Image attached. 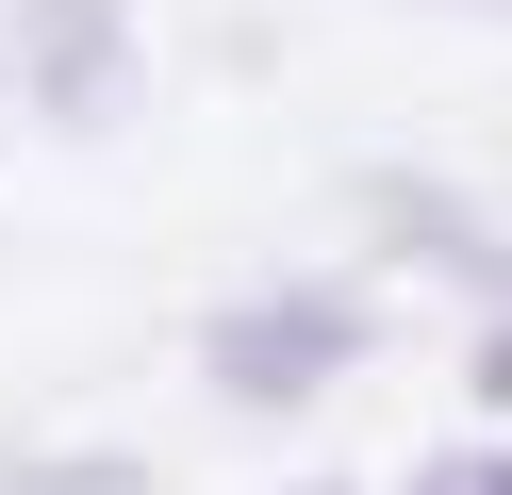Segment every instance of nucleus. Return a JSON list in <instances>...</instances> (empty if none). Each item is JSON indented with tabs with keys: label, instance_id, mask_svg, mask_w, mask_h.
Segmentation results:
<instances>
[{
	"label": "nucleus",
	"instance_id": "obj_1",
	"mask_svg": "<svg viewBox=\"0 0 512 495\" xmlns=\"http://www.w3.org/2000/svg\"><path fill=\"white\" fill-rule=\"evenodd\" d=\"M17 83H34V116L100 132L133 99V0H17Z\"/></svg>",
	"mask_w": 512,
	"mask_h": 495
},
{
	"label": "nucleus",
	"instance_id": "obj_2",
	"mask_svg": "<svg viewBox=\"0 0 512 495\" xmlns=\"http://www.w3.org/2000/svg\"><path fill=\"white\" fill-rule=\"evenodd\" d=\"M199 363H215L232 396H265V413H281V396H314L331 363H364V314H347V297H248V314H215Z\"/></svg>",
	"mask_w": 512,
	"mask_h": 495
},
{
	"label": "nucleus",
	"instance_id": "obj_3",
	"mask_svg": "<svg viewBox=\"0 0 512 495\" xmlns=\"http://www.w3.org/2000/svg\"><path fill=\"white\" fill-rule=\"evenodd\" d=\"M413 495H512V462H496V446H446V462H430Z\"/></svg>",
	"mask_w": 512,
	"mask_h": 495
}]
</instances>
